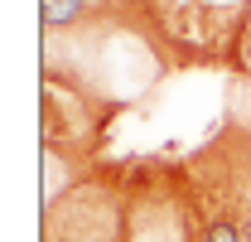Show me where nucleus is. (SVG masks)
Returning <instances> with one entry per match:
<instances>
[{
  "label": "nucleus",
  "instance_id": "1",
  "mask_svg": "<svg viewBox=\"0 0 251 242\" xmlns=\"http://www.w3.org/2000/svg\"><path fill=\"white\" fill-rule=\"evenodd\" d=\"M121 242H198V199L164 170H130Z\"/></svg>",
  "mask_w": 251,
  "mask_h": 242
},
{
  "label": "nucleus",
  "instance_id": "2",
  "mask_svg": "<svg viewBox=\"0 0 251 242\" xmlns=\"http://www.w3.org/2000/svg\"><path fill=\"white\" fill-rule=\"evenodd\" d=\"M126 194L130 180H106V175L68 184L44 209V242H121Z\"/></svg>",
  "mask_w": 251,
  "mask_h": 242
},
{
  "label": "nucleus",
  "instance_id": "3",
  "mask_svg": "<svg viewBox=\"0 0 251 242\" xmlns=\"http://www.w3.org/2000/svg\"><path fill=\"white\" fill-rule=\"evenodd\" d=\"M87 15H92V0H44V5H39V25H44V39L82 30V20H87Z\"/></svg>",
  "mask_w": 251,
  "mask_h": 242
}]
</instances>
